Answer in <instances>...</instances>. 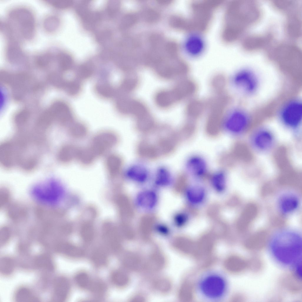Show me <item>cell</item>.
Here are the masks:
<instances>
[{"label":"cell","mask_w":302,"mask_h":302,"mask_svg":"<svg viewBox=\"0 0 302 302\" xmlns=\"http://www.w3.org/2000/svg\"><path fill=\"white\" fill-rule=\"evenodd\" d=\"M74 280L80 288L86 290L89 289L93 281L89 275L84 271L77 273L75 276Z\"/></svg>","instance_id":"22"},{"label":"cell","mask_w":302,"mask_h":302,"mask_svg":"<svg viewBox=\"0 0 302 302\" xmlns=\"http://www.w3.org/2000/svg\"><path fill=\"white\" fill-rule=\"evenodd\" d=\"M221 124L225 132L232 136L239 137L248 132L250 120L243 110L234 107L229 108L224 113Z\"/></svg>","instance_id":"4"},{"label":"cell","mask_w":302,"mask_h":302,"mask_svg":"<svg viewBox=\"0 0 302 302\" xmlns=\"http://www.w3.org/2000/svg\"><path fill=\"white\" fill-rule=\"evenodd\" d=\"M31 192L33 196L40 202L55 205L62 198L63 190L58 181L52 178L36 185Z\"/></svg>","instance_id":"5"},{"label":"cell","mask_w":302,"mask_h":302,"mask_svg":"<svg viewBox=\"0 0 302 302\" xmlns=\"http://www.w3.org/2000/svg\"><path fill=\"white\" fill-rule=\"evenodd\" d=\"M189 219V215L186 213L183 212L178 214L175 217V221L176 225L179 226H184L188 222Z\"/></svg>","instance_id":"29"},{"label":"cell","mask_w":302,"mask_h":302,"mask_svg":"<svg viewBox=\"0 0 302 302\" xmlns=\"http://www.w3.org/2000/svg\"><path fill=\"white\" fill-rule=\"evenodd\" d=\"M206 195L205 188L198 184L189 185L185 191L186 199L193 206H198L203 204L206 199Z\"/></svg>","instance_id":"12"},{"label":"cell","mask_w":302,"mask_h":302,"mask_svg":"<svg viewBox=\"0 0 302 302\" xmlns=\"http://www.w3.org/2000/svg\"><path fill=\"white\" fill-rule=\"evenodd\" d=\"M153 194L151 193H145L144 194L140 196V198L139 199V201L141 204L144 205V206L151 207L154 205L155 201V198Z\"/></svg>","instance_id":"28"},{"label":"cell","mask_w":302,"mask_h":302,"mask_svg":"<svg viewBox=\"0 0 302 302\" xmlns=\"http://www.w3.org/2000/svg\"><path fill=\"white\" fill-rule=\"evenodd\" d=\"M298 200L296 197L292 195H286L283 197L280 201V207L283 213L291 212L297 207Z\"/></svg>","instance_id":"19"},{"label":"cell","mask_w":302,"mask_h":302,"mask_svg":"<svg viewBox=\"0 0 302 302\" xmlns=\"http://www.w3.org/2000/svg\"><path fill=\"white\" fill-rule=\"evenodd\" d=\"M58 19L55 14H50L45 16L43 22V26L45 30L48 32L52 33L57 29Z\"/></svg>","instance_id":"23"},{"label":"cell","mask_w":302,"mask_h":302,"mask_svg":"<svg viewBox=\"0 0 302 302\" xmlns=\"http://www.w3.org/2000/svg\"><path fill=\"white\" fill-rule=\"evenodd\" d=\"M229 81L234 88L246 95L254 93L259 84L256 75L247 69L240 70L234 73L230 77Z\"/></svg>","instance_id":"8"},{"label":"cell","mask_w":302,"mask_h":302,"mask_svg":"<svg viewBox=\"0 0 302 302\" xmlns=\"http://www.w3.org/2000/svg\"><path fill=\"white\" fill-rule=\"evenodd\" d=\"M91 259L93 264L98 267L105 266L108 262V257L106 250L102 247H98L92 251Z\"/></svg>","instance_id":"17"},{"label":"cell","mask_w":302,"mask_h":302,"mask_svg":"<svg viewBox=\"0 0 302 302\" xmlns=\"http://www.w3.org/2000/svg\"><path fill=\"white\" fill-rule=\"evenodd\" d=\"M195 285L197 296L206 301H221L226 298L229 293V283L227 276L217 270L205 271L198 277Z\"/></svg>","instance_id":"2"},{"label":"cell","mask_w":302,"mask_h":302,"mask_svg":"<svg viewBox=\"0 0 302 302\" xmlns=\"http://www.w3.org/2000/svg\"><path fill=\"white\" fill-rule=\"evenodd\" d=\"M95 91L99 96L104 98H111L116 93L113 86L108 82L98 83L95 86Z\"/></svg>","instance_id":"21"},{"label":"cell","mask_w":302,"mask_h":302,"mask_svg":"<svg viewBox=\"0 0 302 302\" xmlns=\"http://www.w3.org/2000/svg\"><path fill=\"white\" fill-rule=\"evenodd\" d=\"M80 149L73 145L63 144L58 151L55 158L60 163H70L76 159H78Z\"/></svg>","instance_id":"14"},{"label":"cell","mask_w":302,"mask_h":302,"mask_svg":"<svg viewBox=\"0 0 302 302\" xmlns=\"http://www.w3.org/2000/svg\"><path fill=\"white\" fill-rule=\"evenodd\" d=\"M69 134L72 137L76 139H81L85 137L88 133V129L86 125L83 123L74 122L68 128Z\"/></svg>","instance_id":"20"},{"label":"cell","mask_w":302,"mask_h":302,"mask_svg":"<svg viewBox=\"0 0 302 302\" xmlns=\"http://www.w3.org/2000/svg\"><path fill=\"white\" fill-rule=\"evenodd\" d=\"M122 160L118 155L112 154L109 155L105 161V166L107 171L110 174L118 173L121 170Z\"/></svg>","instance_id":"18"},{"label":"cell","mask_w":302,"mask_h":302,"mask_svg":"<svg viewBox=\"0 0 302 302\" xmlns=\"http://www.w3.org/2000/svg\"><path fill=\"white\" fill-rule=\"evenodd\" d=\"M129 175L132 178L139 181L144 180L147 178L146 170L141 167H135L132 168L129 171Z\"/></svg>","instance_id":"27"},{"label":"cell","mask_w":302,"mask_h":302,"mask_svg":"<svg viewBox=\"0 0 302 302\" xmlns=\"http://www.w3.org/2000/svg\"><path fill=\"white\" fill-rule=\"evenodd\" d=\"M280 121L288 129L298 134L302 120V104L299 99H294L283 107L280 114Z\"/></svg>","instance_id":"7"},{"label":"cell","mask_w":302,"mask_h":302,"mask_svg":"<svg viewBox=\"0 0 302 302\" xmlns=\"http://www.w3.org/2000/svg\"><path fill=\"white\" fill-rule=\"evenodd\" d=\"M7 40L5 49V55L6 58L13 61L24 59L26 55L21 46L20 42L12 40Z\"/></svg>","instance_id":"15"},{"label":"cell","mask_w":302,"mask_h":302,"mask_svg":"<svg viewBox=\"0 0 302 302\" xmlns=\"http://www.w3.org/2000/svg\"><path fill=\"white\" fill-rule=\"evenodd\" d=\"M106 285L105 283L99 279L93 280L89 289L93 295L97 297H102L106 291Z\"/></svg>","instance_id":"24"},{"label":"cell","mask_w":302,"mask_h":302,"mask_svg":"<svg viewBox=\"0 0 302 302\" xmlns=\"http://www.w3.org/2000/svg\"><path fill=\"white\" fill-rule=\"evenodd\" d=\"M185 170L187 175L196 180L205 177L208 174V163L204 157L197 154L189 156L185 164Z\"/></svg>","instance_id":"10"},{"label":"cell","mask_w":302,"mask_h":302,"mask_svg":"<svg viewBox=\"0 0 302 302\" xmlns=\"http://www.w3.org/2000/svg\"><path fill=\"white\" fill-rule=\"evenodd\" d=\"M186 52L190 57L196 58L204 52L206 43L203 37L200 35L193 33L189 35L184 45Z\"/></svg>","instance_id":"11"},{"label":"cell","mask_w":302,"mask_h":302,"mask_svg":"<svg viewBox=\"0 0 302 302\" xmlns=\"http://www.w3.org/2000/svg\"><path fill=\"white\" fill-rule=\"evenodd\" d=\"M279 283L284 289L291 293L298 294L302 291L301 277L293 271L283 275L279 279Z\"/></svg>","instance_id":"13"},{"label":"cell","mask_w":302,"mask_h":302,"mask_svg":"<svg viewBox=\"0 0 302 302\" xmlns=\"http://www.w3.org/2000/svg\"><path fill=\"white\" fill-rule=\"evenodd\" d=\"M250 146L254 151L266 154L272 151L276 144V138L273 131L265 127H261L253 130L248 139Z\"/></svg>","instance_id":"6"},{"label":"cell","mask_w":302,"mask_h":302,"mask_svg":"<svg viewBox=\"0 0 302 302\" xmlns=\"http://www.w3.org/2000/svg\"><path fill=\"white\" fill-rule=\"evenodd\" d=\"M270 250L279 262L285 265H295L301 260V237L294 232H281L272 239Z\"/></svg>","instance_id":"3"},{"label":"cell","mask_w":302,"mask_h":302,"mask_svg":"<svg viewBox=\"0 0 302 302\" xmlns=\"http://www.w3.org/2000/svg\"><path fill=\"white\" fill-rule=\"evenodd\" d=\"M110 278L112 284L118 287L124 286L127 280L126 275L122 271L118 270L113 271L110 274Z\"/></svg>","instance_id":"26"},{"label":"cell","mask_w":302,"mask_h":302,"mask_svg":"<svg viewBox=\"0 0 302 302\" xmlns=\"http://www.w3.org/2000/svg\"><path fill=\"white\" fill-rule=\"evenodd\" d=\"M247 261L248 269L253 273H258L263 268V261L258 256H252L247 259Z\"/></svg>","instance_id":"25"},{"label":"cell","mask_w":302,"mask_h":302,"mask_svg":"<svg viewBox=\"0 0 302 302\" xmlns=\"http://www.w3.org/2000/svg\"><path fill=\"white\" fill-rule=\"evenodd\" d=\"M209 179L211 187L216 192L221 193L225 191L227 187V176L224 170H216L210 175Z\"/></svg>","instance_id":"16"},{"label":"cell","mask_w":302,"mask_h":302,"mask_svg":"<svg viewBox=\"0 0 302 302\" xmlns=\"http://www.w3.org/2000/svg\"><path fill=\"white\" fill-rule=\"evenodd\" d=\"M118 140L117 136L114 132L103 131L93 137L87 148L96 159L110 150L116 145Z\"/></svg>","instance_id":"9"},{"label":"cell","mask_w":302,"mask_h":302,"mask_svg":"<svg viewBox=\"0 0 302 302\" xmlns=\"http://www.w3.org/2000/svg\"><path fill=\"white\" fill-rule=\"evenodd\" d=\"M1 26L7 38L20 42L30 40L33 37L36 31V21L30 9L18 6L9 11Z\"/></svg>","instance_id":"1"}]
</instances>
